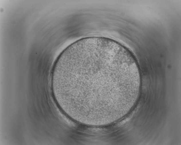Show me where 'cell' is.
<instances>
[{
    "instance_id": "obj_1",
    "label": "cell",
    "mask_w": 181,
    "mask_h": 145,
    "mask_svg": "<svg viewBox=\"0 0 181 145\" xmlns=\"http://www.w3.org/2000/svg\"><path fill=\"white\" fill-rule=\"evenodd\" d=\"M135 72L131 56L117 44L99 38L81 40L66 48L54 63V96L71 118L101 120L123 103Z\"/></svg>"
}]
</instances>
